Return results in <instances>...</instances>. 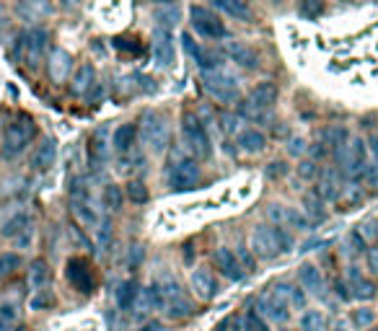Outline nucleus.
<instances>
[{
	"label": "nucleus",
	"instance_id": "f257e3e1",
	"mask_svg": "<svg viewBox=\"0 0 378 331\" xmlns=\"http://www.w3.org/2000/svg\"><path fill=\"white\" fill-rule=\"evenodd\" d=\"M334 158H337V168L347 181H357L366 174L368 168V145L360 137L347 135L342 143L334 148Z\"/></svg>",
	"mask_w": 378,
	"mask_h": 331
},
{
	"label": "nucleus",
	"instance_id": "f03ea898",
	"mask_svg": "<svg viewBox=\"0 0 378 331\" xmlns=\"http://www.w3.org/2000/svg\"><path fill=\"white\" fill-rule=\"evenodd\" d=\"M293 249L290 233L280 225H256L252 231V251L259 259H275V256L285 254Z\"/></svg>",
	"mask_w": 378,
	"mask_h": 331
},
{
	"label": "nucleus",
	"instance_id": "7ed1b4c3",
	"mask_svg": "<svg viewBox=\"0 0 378 331\" xmlns=\"http://www.w3.org/2000/svg\"><path fill=\"white\" fill-rule=\"evenodd\" d=\"M290 285L288 282H280V285H272L267 293H262L259 300H256V313L265 321H272V323H285L290 319Z\"/></svg>",
	"mask_w": 378,
	"mask_h": 331
},
{
	"label": "nucleus",
	"instance_id": "20e7f679",
	"mask_svg": "<svg viewBox=\"0 0 378 331\" xmlns=\"http://www.w3.org/2000/svg\"><path fill=\"white\" fill-rule=\"evenodd\" d=\"M34 137H36V124H34L32 117H16L3 130V148L0 150L5 158H16L32 145Z\"/></svg>",
	"mask_w": 378,
	"mask_h": 331
},
{
	"label": "nucleus",
	"instance_id": "39448f33",
	"mask_svg": "<svg viewBox=\"0 0 378 331\" xmlns=\"http://www.w3.org/2000/svg\"><path fill=\"white\" fill-rule=\"evenodd\" d=\"M181 137H184V145L189 148V153L194 155V161L200 158H210L212 155V143H210V135L205 130V124L197 114H192L187 111L184 117H181Z\"/></svg>",
	"mask_w": 378,
	"mask_h": 331
},
{
	"label": "nucleus",
	"instance_id": "423d86ee",
	"mask_svg": "<svg viewBox=\"0 0 378 331\" xmlns=\"http://www.w3.org/2000/svg\"><path fill=\"white\" fill-rule=\"evenodd\" d=\"M280 89L272 80H262L254 89L249 91L246 101L241 104V114H246L249 119H267V111L278 104Z\"/></svg>",
	"mask_w": 378,
	"mask_h": 331
},
{
	"label": "nucleus",
	"instance_id": "0eeeda50",
	"mask_svg": "<svg viewBox=\"0 0 378 331\" xmlns=\"http://www.w3.org/2000/svg\"><path fill=\"white\" fill-rule=\"evenodd\" d=\"M140 137L153 153H164L168 145V137H171L166 117L158 114V111H145L143 119H140Z\"/></svg>",
	"mask_w": 378,
	"mask_h": 331
},
{
	"label": "nucleus",
	"instance_id": "6e6552de",
	"mask_svg": "<svg viewBox=\"0 0 378 331\" xmlns=\"http://www.w3.org/2000/svg\"><path fill=\"white\" fill-rule=\"evenodd\" d=\"M202 83H205V91H208L215 101H223V104H236V101H238V83H236V78L228 76L223 67H218V70H205V73H202Z\"/></svg>",
	"mask_w": 378,
	"mask_h": 331
},
{
	"label": "nucleus",
	"instance_id": "1a4fd4ad",
	"mask_svg": "<svg viewBox=\"0 0 378 331\" xmlns=\"http://www.w3.org/2000/svg\"><path fill=\"white\" fill-rule=\"evenodd\" d=\"M47 49V32L45 29H29V32L21 34L19 45H16V52H19V60H21L26 67H36L39 60L45 55Z\"/></svg>",
	"mask_w": 378,
	"mask_h": 331
},
{
	"label": "nucleus",
	"instance_id": "9d476101",
	"mask_svg": "<svg viewBox=\"0 0 378 331\" xmlns=\"http://www.w3.org/2000/svg\"><path fill=\"white\" fill-rule=\"evenodd\" d=\"M189 19H192V29L200 34V36H205V39H212V42H215V39H225V34H228L225 23L215 16V11L205 8V5H192Z\"/></svg>",
	"mask_w": 378,
	"mask_h": 331
},
{
	"label": "nucleus",
	"instance_id": "9b49d317",
	"mask_svg": "<svg viewBox=\"0 0 378 331\" xmlns=\"http://www.w3.org/2000/svg\"><path fill=\"white\" fill-rule=\"evenodd\" d=\"M200 184V166L194 158H179L168 171V187L174 192H192Z\"/></svg>",
	"mask_w": 378,
	"mask_h": 331
},
{
	"label": "nucleus",
	"instance_id": "f8f14e48",
	"mask_svg": "<svg viewBox=\"0 0 378 331\" xmlns=\"http://www.w3.org/2000/svg\"><path fill=\"white\" fill-rule=\"evenodd\" d=\"M65 277H67V282L76 287L78 293H83V295H91V293L96 290V277H93V269H91L89 262H86V259H80V256L67 259Z\"/></svg>",
	"mask_w": 378,
	"mask_h": 331
},
{
	"label": "nucleus",
	"instance_id": "ddd939ff",
	"mask_svg": "<svg viewBox=\"0 0 378 331\" xmlns=\"http://www.w3.org/2000/svg\"><path fill=\"white\" fill-rule=\"evenodd\" d=\"M212 266H215L223 277L234 279V282H241V279L246 277L244 266H241V262H238L236 251H231L228 246H221V249L212 251Z\"/></svg>",
	"mask_w": 378,
	"mask_h": 331
},
{
	"label": "nucleus",
	"instance_id": "4468645a",
	"mask_svg": "<svg viewBox=\"0 0 378 331\" xmlns=\"http://www.w3.org/2000/svg\"><path fill=\"white\" fill-rule=\"evenodd\" d=\"M267 215L272 218L275 225L280 228H296V231H311V222L309 218L298 212L296 207H285V205H269Z\"/></svg>",
	"mask_w": 378,
	"mask_h": 331
},
{
	"label": "nucleus",
	"instance_id": "2eb2a0df",
	"mask_svg": "<svg viewBox=\"0 0 378 331\" xmlns=\"http://www.w3.org/2000/svg\"><path fill=\"white\" fill-rule=\"evenodd\" d=\"M347 290H350V295L360 303H368V300H373L378 295V287L376 282L366 277L357 266H350L347 269Z\"/></svg>",
	"mask_w": 378,
	"mask_h": 331
},
{
	"label": "nucleus",
	"instance_id": "dca6fc26",
	"mask_svg": "<svg viewBox=\"0 0 378 331\" xmlns=\"http://www.w3.org/2000/svg\"><path fill=\"white\" fill-rule=\"evenodd\" d=\"M189 285H192V293L200 300H212L221 293V285H218V279L208 266H197L189 277Z\"/></svg>",
	"mask_w": 378,
	"mask_h": 331
},
{
	"label": "nucleus",
	"instance_id": "f3484780",
	"mask_svg": "<svg viewBox=\"0 0 378 331\" xmlns=\"http://www.w3.org/2000/svg\"><path fill=\"white\" fill-rule=\"evenodd\" d=\"M342 181H345V176L340 174V168H324L322 176H319V184H316V194L324 202H337L342 197V192H345Z\"/></svg>",
	"mask_w": 378,
	"mask_h": 331
},
{
	"label": "nucleus",
	"instance_id": "a211bd4d",
	"mask_svg": "<svg viewBox=\"0 0 378 331\" xmlns=\"http://www.w3.org/2000/svg\"><path fill=\"white\" fill-rule=\"evenodd\" d=\"M181 42H184V49H187L189 57L197 62V67H200L202 73H205V70H218V67L223 65L221 55H218V52H212V49H205V47H200L197 42H194V39H192V36H189V34H184V36H181Z\"/></svg>",
	"mask_w": 378,
	"mask_h": 331
},
{
	"label": "nucleus",
	"instance_id": "6ab92c4d",
	"mask_svg": "<svg viewBox=\"0 0 378 331\" xmlns=\"http://www.w3.org/2000/svg\"><path fill=\"white\" fill-rule=\"evenodd\" d=\"M298 282L306 293H311L316 298H326V279H324V272L316 264H303L298 269Z\"/></svg>",
	"mask_w": 378,
	"mask_h": 331
},
{
	"label": "nucleus",
	"instance_id": "aec40b11",
	"mask_svg": "<svg viewBox=\"0 0 378 331\" xmlns=\"http://www.w3.org/2000/svg\"><path fill=\"white\" fill-rule=\"evenodd\" d=\"M151 47H153V60L158 62V67H171V62H174V36H171V32L158 26L153 32Z\"/></svg>",
	"mask_w": 378,
	"mask_h": 331
},
{
	"label": "nucleus",
	"instance_id": "412c9836",
	"mask_svg": "<svg viewBox=\"0 0 378 331\" xmlns=\"http://www.w3.org/2000/svg\"><path fill=\"white\" fill-rule=\"evenodd\" d=\"M3 236H5V238H16L21 246H26V243L32 241V218H29L26 212L13 215L11 220L3 225Z\"/></svg>",
	"mask_w": 378,
	"mask_h": 331
},
{
	"label": "nucleus",
	"instance_id": "4be33fe9",
	"mask_svg": "<svg viewBox=\"0 0 378 331\" xmlns=\"http://www.w3.org/2000/svg\"><path fill=\"white\" fill-rule=\"evenodd\" d=\"M236 143H238V150H241V153H249V155L265 153V148H267V135L262 133V130H256V127H246V130L238 133Z\"/></svg>",
	"mask_w": 378,
	"mask_h": 331
},
{
	"label": "nucleus",
	"instance_id": "5701e85b",
	"mask_svg": "<svg viewBox=\"0 0 378 331\" xmlns=\"http://www.w3.org/2000/svg\"><path fill=\"white\" fill-rule=\"evenodd\" d=\"M225 55L231 57L236 65L246 67V70H256L259 67V55L252 47H246L244 42H228L225 45Z\"/></svg>",
	"mask_w": 378,
	"mask_h": 331
},
{
	"label": "nucleus",
	"instance_id": "b1692460",
	"mask_svg": "<svg viewBox=\"0 0 378 331\" xmlns=\"http://www.w3.org/2000/svg\"><path fill=\"white\" fill-rule=\"evenodd\" d=\"M55 161H57V143L52 140V137H47L45 143L34 150L32 168L34 171H39V174H45V171H49V168L55 166Z\"/></svg>",
	"mask_w": 378,
	"mask_h": 331
},
{
	"label": "nucleus",
	"instance_id": "393cba45",
	"mask_svg": "<svg viewBox=\"0 0 378 331\" xmlns=\"http://www.w3.org/2000/svg\"><path fill=\"white\" fill-rule=\"evenodd\" d=\"M212 5L223 11L225 16H231L236 21H254V11H252V5L246 3V0H212Z\"/></svg>",
	"mask_w": 378,
	"mask_h": 331
},
{
	"label": "nucleus",
	"instance_id": "a878e982",
	"mask_svg": "<svg viewBox=\"0 0 378 331\" xmlns=\"http://www.w3.org/2000/svg\"><path fill=\"white\" fill-rule=\"evenodd\" d=\"M135 140H137V124L133 122H127V124H120L114 135H111V145H114V150L120 155L130 153L135 148Z\"/></svg>",
	"mask_w": 378,
	"mask_h": 331
},
{
	"label": "nucleus",
	"instance_id": "bb28decb",
	"mask_svg": "<svg viewBox=\"0 0 378 331\" xmlns=\"http://www.w3.org/2000/svg\"><path fill=\"white\" fill-rule=\"evenodd\" d=\"M93 83H96V70H93L91 62H83V65L73 73L70 89H73V93H78V96H86V93L93 89Z\"/></svg>",
	"mask_w": 378,
	"mask_h": 331
},
{
	"label": "nucleus",
	"instance_id": "cd10ccee",
	"mask_svg": "<svg viewBox=\"0 0 378 331\" xmlns=\"http://www.w3.org/2000/svg\"><path fill=\"white\" fill-rule=\"evenodd\" d=\"M303 215L309 218V222H324L326 220V202H324L316 189L303 194Z\"/></svg>",
	"mask_w": 378,
	"mask_h": 331
},
{
	"label": "nucleus",
	"instance_id": "c85d7f7f",
	"mask_svg": "<svg viewBox=\"0 0 378 331\" xmlns=\"http://www.w3.org/2000/svg\"><path fill=\"white\" fill-rule=\"evenodd\" d=\"M161 310L166 319H174V321H181L192 316V303H189L187 295H179V298H166L161 300Z\"/></svg>",
	"mask_w": 378,
	"mask_h": 331
},
{
	"label": "nucleus",
	"instance_id": "c756f323",
	"mask_svg": "<svg viewBox=\"0 0 378 331\" xmlns=\"http://www.w3.org/2000/svg\"><path fill=\"white\" fill-rule=\"evenodd\" d=\"M135 313H151V310H161V293H158V285L143 287L137 293V300L133 306Z\"/></svg>",
	"mask_w": 378,
	"mask_h": 331
},
{
	"label": "nucleus",
	"instance_id": "7c9ffc66",
	"mask_svg": "<svg viewBox=\"0 0 378 331\" xmlns=\"http://www.w3.org/2000/svg\"><path fill=\"white\" fill-rule=\"evenodd\" d=\"M70 55H67L65 49H55L52 57H49V78L57 80V83H63L67 76H70Z\"/></svg>",
	"mask_w": 378,
	"mask_h": 331
},
{
	"label": "nucleus",
	"instance_id": "2f4dec72",
	"mask_svg": "<svg viewBox=\"0 0 378 331\" xmlns=\"http://www.w3.org/2000/svg\"><path fill=\"white\" fill-rule=\"evenodd\" d=\"M107 155H109V148H107V137H104V130L91 137V145H89V161L93 168H104L107 163Z\"/></svg>",
	"mask_w": 378,
	"mask_h": 331
},
{
	"label": "nucleus",
	"instance_id": "473e14b6",
	"mask_svg": "<svg viewBox=\"0 0 378 331\" xmlns=\"http://www.w3.org/2000/svg\"><path fill=\"white\" fill-rule=\"evenodd\" d=\"M300 331H329V321L324 316V310L309 308L300 313Z\"/></svg>",
	"mask_w": 378,
	"mask_h": 331
},
{
	"label": "nucleus",
	"instance_id": "72a5a7b5",
	"mask_svg": "<svg viewBox=\"0 0 378 331\" xmlns=\"http://www.w3.org/2000/svg\"><path fill=\"white\" fill-rule=\"evenodd\" d=\"M231 323H234V331H267V321L262 319L259 313H254V310L236 316Z\"/></svg>",
	"mask_w": 378,
	"mask_h": 331
},
{
	"label": "nucleus",
	"instance_id": "f704fd0d",
	"mask_svg": "<svg viewBox=\"0 0 378 331\" xmlns=\"http://www.w3.org/2000/svg\"><path fill=\"white\" fill-rule=\"evenodd\" d=\"M49 277H52V272H49V264L45 259H34L32 269H29V285L34 290H42V287L49 285Z\"/></svg>",
	"mask_w": 378,
	"mask_h": 331
},
{
	"label": "nucleus",
	"instance_id": "c9c22d12",
	"mask_svg": "<svg viewBox=\"0 0 378 331\" xmlns=\"http://www.w3.org/2000/svg\"><path fill=\"white\" fill-rule=\"evenodd\" d=\"M137 293H140V287H137L135 279H127V282L117 287V306H120V310H133Z\"/></svg>",
	"mask_w": 378,
	"mask_h": 331
},
{
	"label": "nucleus",
	"instance_id": "e433bc0d",
	"mask_svg": "<svg viewBox=\"0 0 378 331\" xmlns=\"http://www.w3.org/2000/svg\"><path fill=\"white\" fill-rule=\"evenodd\" d=\"M101 202H104L107 212H120V210H122V202H124L122 187H117V184H109V187H104Z\"/></svg>",
	"mask_w": 378,
	"mask_h": 331
},
{
	"label": "nucleus",
	"instance_id": "4c0bfd02",
	"mask_svg": "<svg viewBox=\"0 0 378 331\" xmlns=\"http://www.w3.org/2000/svg\"><path fill=\"white\" fill-rule=\"evenodd\" d=\"M373 321H376V310H373V308H355V310H350V323H353L357 331L370 329V326H373Z\"/></svg>",
	"mask_w": 378,
	"mask_h": 331
},
{
	"label": "nucleus",
	"instance_id": "58836bf2",
	"mask_svg": "<svg viewBox=\"0 0 378 331\" xmlns=\"http://www.w3.org/2000/svg\"><path fill=\"white\" fill-rule=\"evenodd\" d=\"M124 197L130 199V202H135V205H143V202H148V187H145L143 181H137V179H133V181H127V187H124Z\"/></svg>",
	"mask_w": 378,
	"mask_h": 331
},
{
	"label": "nucleus",
	"instance_id": "ea45409f",
	"mask_svg": "<svg viewBox=\"0 0 378 331\" xmlns=\"http://www.w3.org/2000/svg\"><path fill=\"white\" fill-rule=\"evenodd\" d=\"M55 306V295L49 287H42V290H34V298H32V310H45Z\"/></svg>",
	"mask_w": 378,
	"mask_h": 331
},
{
	"label": "nucleus",
	"instance_id": "a19ab883",
	"mask_svg": "<svg viewBox=\"0 0 378 331\" xmlns=\"http://www.w3.org/2000/svg\"><path fill=\"white\" fill-rule=\"evenodd\" d=\"M19 266H21V256L19 254H0V279L11 277Z\"/></svg>",
	"mask_w": 378,
	"mask_h": 331
},
{
	"label": "nucleus",
	"instance_id": "79ce46f5",
	"mask_svg": "<svg viewBox=\"0 0 378 331\" xmlns=\"http://www.w3.org/2000/svg\"><path fill=\"white\" fill-rule=\"evenodd\" d=\"M324 11V0H298V13L306 19H316Z\"/></svg>",
	"mask_w": 378,
	"mask_h": 331
},
{
	"label": "nucleus",
	"instance_id": "37998d69",
	"mask_svg": "<svg viewBox=\"0 0 378 331\" xmlns=\"http://www.w3.org/2000/svg\"><path fill=\"white\" fill-rule=\"evenodd\" d=\"M218 122H221V130L225 135L238 130V114H234V111H218Z\"/></svg>",
	"mask_w": 378,
	"mask_h": 331
},
{
	"label": "nucleus",
	"instance_id": "c03bdc74",
	"mask_svg": "<svg viewBox=\"0 0 378 331\" xmlns=\"http://www.w3.org/2000/svg\"><path fill=\"white\" fill-rule=\"evenodd\" d=\"M111 238H114V233H111V222L99 220V225H96V241H99L101 249H109Z\"/></svg>",
	"mask_w": 378,
	"mask_h": 331
},
{
	"label": "nucleus",
	"instance_id": "a18cd8bd",
	"mask_svg": "<svg viewBox=\"0 0 378 331\" xmlns=\"http://www.w3.org/2000/svg\"><path fill=\"white\" fill-rule=\"evenodd\" d=\"M236 256H238V262H241V266H244V272H254L256 256L249 246H238V249H236Z\"/></svg>",
	"mask_w": 378,
	"mask_h": 331
},
{
	"label": "nucleus",
	"instance_id": "49530a36",
	"mask_svg": "<svg viewBox=\"0 0 378 331\" xmlns=\"http://www.w3.org/2000/svg\"><path fill=\"white\" fill-rule=\"evenodd\" d=\"M16 329V308L13 306H0V331Z\"/></svg>",
	"mask_w": 378,
	"mask_h": 331
},
{
	"label": "nucleus",
	"instance_id": "de8ad7c7",
	"mask_svg": "<svg viewBox=\"0 0 378 331\" xmlns=\"http://www.w3.org/2000/svg\"><path fill=\"white\" fill-rule=\"evenodd\" d=\"M306 290L298 285H290V295H288V303L290 308H298V310H306Z\"/></svg>",
	"mask_w": 378,
	"mask_h": 331
},
{
	"label": "nucleus",
	"instance_id": "09e8293b",
	"mask_svg": "<svg viewBox=\"0 0 378 331\" xmlns=\"http://www.w3.org/2000/svg\"><path fill=\"white\" fill-rule=\"evenodd\" d=\"M366 264H368V272L373 277H378V246L366 249Z\"/></svg>",
	"mask_w": 378,
	"mask_h": 331
},
{
	"label": "nucleus",
	"instance_id": "8fccbe9b",
	"mask_svg": "<svg viewBox=\"0 0 378 331\" xmlns=\"http://www.w3.org/2000/svg\"><path fill=\"white\" fill-rule=\"evenodd\" d=\"M363 179H366V184L373 192H378V166H373V163H368V168H366V174H363Z\"/></svg>",
	"mask_w": 378,
	"mask_h": 331
},
{
	"label": "nucleus",
	"instance_id": "3c124183",
	"mask_svg": "<svg viewBox=\"0 0 378 331\" xmlns=\"http://www.w3.org/2000/svg\"><path fill=\"white\" fill-rule=\"evenodd\" d=\"M316 171H319V166L313 163V161H303V163L298 166V176L300 179H313L316 176Z\"/></svg>",
	"mask_w": 378,
	"mask_h": 331
},
{
	"label": "nucleus",
	"instance_id": "603ef678",
	"mask_svg": "<svg viewBox=\"0 0 378 331\" xmlns=\"http://www.w3.org/2000/svg\"><path fill=\"white\" fill-rule=\"evenodd\" d=\"M140 262H143V246H133V249H130V256H127V264H130V269H135Z\"/></svg>",
	"mask_w": 378,
	"mask_h": 331
},
{
	"label": "nucleus",
	"instance_id": "864d4df0",
	"mask_svg": "<svg viewBox=\"0 0 378 331\" xmlns=\"http://www.w3.org/2000/svg\"><path fill=\"white\" fill-rule=\"evenodd\" d=\"M334 293H337V298L340 300H353V295H350V290H347V282H342V279H337L334 282Z\"/></svg>",
	"mask_w": 378,
	"mask_h": 331
},
{
	"label": "nucleus",
	"instance_id": "5fc2aeb1",
	"mask_svg": "<svg viewBox=\"0 0 378 331\" xmlns=\"http://www.w3.org/2000/svg\"><path fill=\"white\" fill-rule=\"evenodd\" d=\"M303 150H306V140H303V137H293L288 145V153L298 155V153H303Z\"/></svg>",
	"mask_w": 378,
	"mask_h": 331
},
{
	"label": "nucleus",
	"instance_id": "6e6d98bb",
	"mask_svg": "<svg viewBox=\"0 0 378 331\" xmlns=\"http://www.w3.org/2000/svg\"><path fill=\"white\" fill-rule=\"evenodd\" d=\"M368 150L373 155V166H378V130L368 137Z\"/></svg>",
	"mask_w": 378,
	"mask_h": 331
},
{
	"label": "nucleus",
	"instance_id": "4d7b16f0",
	"mask_svg": "<svg viewBox=\"0 0 378 331\" xmlns=\"http://www.w3.org/2000/svg\"><path fill=\"white\" fill-rule=\"evenodd\" d=\"M285 171H288V168H285V163H269V168H267V176L269 179H275V176H285Z\"/></svg>",
	"mask_w": 378,
	"mask_h": 331
},
{
	"label": "nucleus",
	"instance_id": "13d9d810",
	"mask_svg": "<svg viewBox=\"0 0 378 331\" xmlns=\"http://www.w3.org/2000/svg\"><path fill=\"white\" fill-rule=\"evenodd\" d=\"M135 331H164V323H161V321H145L143 326H137V329Z\"/></svg>",
	"mask_w": 378,
	"mask_h": 331
},
{
	"label": "nucleus",
	"instance_id": "bf43d9fd",
	"mask_svg": "<svg viewBox=\"0 0 378 331\" xmlns=\"http://www.w3.org/2000/svg\"><path fill=\"white\" fill-rule=\"evenodd\" d=\"M329 331H347V329H345V326H340V323H337V326H332Z\"/></svg>",
	"mask_w": 378,
	"mask_h": 331
},
{
	"label": "nucleus",
	"instance_id": "052dcab7",
	"mask_svg": "<svg viewBox=\"0 0 378 331\" xmlns=\"http://www.w3.org/2000/svg\"><path fill=\"white\" fill-rule=\"evenodd\" d=\"M373 236L378 238V220H373Z\"/></svg>",
	"mask_w": 378,
	"mask_h": 331
},
{
	"label": "nucleus",
	"instance_id": "680f3d73",
	"mask_svg": "<svg viewBox=\"0 0 378 331\" xmlns=\"http://www.w3.org/2000/svg\"><path fill=\"white\" fill-rule=\"evenodd\" d=\"M153 3H164V5H171L174 0H153Z\"/></svg>",
	"mask_w": 378,
	"mask_h": 331
},
{
	"label": "nucleus",
	"instance_id": "e2e57ef3",
	"mask_svg": "<svg viewBox=\"0 0 378 331\" xmlns=\"http://www.w3.org/2000/svg\"><path fill=\"white\" fill-rule=\"evenodd\" d=\"M278 331H293V329H285V326H282V329H278Z\"/></svg>",
	"mask_w": 378,
	"mask_h": 331
},
{
	"label": "nucleus",
	"instance_id": "0e129e2a",
	"mask_svg": "<svg viewBox=\"0 0 378 331\" xmlns=\"http://www.w3.org/2000/svg\"><path fill=\"white\" fill-rule=\"evenodd\" d=\"M366 331H378V329H373V326H370V329H366Z\"/></svg>",
	"mask_w": 378,
	"mask_h": 331
},
{
	"label": "nucleus",
	"instance_id": "69168bd1",
	"mask_svg": "<svg viewBox=\"0 0 378 331\" xmlns=\"http://www.w3.org/2000/svg\"><path fill=\"white\" fill-rule=\"evenodd\" d=\"M340 3H350V0H340Z\"/></svg>",
	"mask_w": 378,
	"mask_h": 331
},
{
	"label": "nucleus",
	"instance_id": "338daca9",
	"mask_svg": "<svg viewBox=\"0 0 378 331\" xmlns=\"http://www.w3.org/2000/svg\"><path fill=\"white\" fill-rule=\"evenodd\" d=\"M19 331H29V329H19Z\"/></svg>",
	"mask_w": 378,
	"mask_h": 331
}]
</instances>
